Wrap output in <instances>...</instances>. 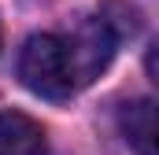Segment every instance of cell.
Wrapping results in <instances>:
<instances>
[{
	"instance_id": "cell-1",
	"label": "cell",
	"mask_w": 159,
	"mask_h": 155,
	"mask_svg": "<svg viewBox=\"0 0 159 155\" xmlns=\"http://www.w3.org/2000/svg\"><path fill=\"white\" fill-rule=\"evenodd\" d=\"M19 78L41 100H67L78 85L70 74L67 44L56 33H34L19 52Z\"/></svg>"
},
{
	"instance_id": "cell-2",
	"label": "cell",
	"mask_w": 159,
	"mask_h": 155,
	"mask_svg": "<svg viewBox=\"0 0 159 155\" xmlns=\"http://www.w3.org/2000/svg\"><path fill=\"white\" fill-rule=\"evenodd\" d=\"M67 44V59H70V74H74V85H89L104 74L115 59V48H119V33L111 30V22L104 19V11L81 19L78 30L70 33Z\"/></svg>"
},
{
	"instance_id": "cell-4",
	"label": "cell",
	"mask_w": 159,
	"mask_h": 155,
	"mask_svg": "<svg viewBox=\"0 0 159 155\" xmlns=\"http://www.w3.org/2000/svg\"><path fill=\"white\" fill-rule=\"evenodd\" d=\"M122 137L137 155H156V104L152 100H133L119 115Z\"/></svg>"
},
{
	"instance_id": "cell-3",
	"label": "cell",
	"mask_w": 159,
	"mask_h": 155,
	"mask_svg": "<svg viewBox=\"0 0 159 155\" xmlns=\"http://www.w3.org/2000/svg\"><path fill=\"white\" fill-rule=\"evenodd\" d=\"M0 155H48L44 126L22 111H0Z\"/></svg>"
}]
</instances>
